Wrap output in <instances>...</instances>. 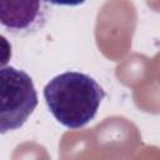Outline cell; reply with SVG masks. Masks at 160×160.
Here are the masks:
<instances>
[{"instance_id":"4","label":"cell","mask_w":160,"mask_h":160,"mask_svg":"<svg viewBox=\"0 0 160 160\" xmlns=\"http://www.w3.org/2000/svg\"><path fill=\"white\" fill-rule=\"evenodd\" d=\"M45 1L58 6H79L84 4L86 0H45Z\"/></svg>"},{"instance_id":"1","label":"cell","mask_w":160,"mask_h":160,"mask_svg":"<svg viewBox=\"0 0 160 160\" xmlns=\"http://www.w3.org/2000/svg\"><path fill=\"white\" fill-rule=\"evenodd\" d=\"M105 91L88 74L65 71L54 76L44 88L45 102L52 116L65 128L78 130L96 115Z\"/></svg>"},{"instance_id":"2","label":"cell","mask_w":160,"mask_h":160,"mask_svg":"<svg viewBox=\"0 0 160 160\" xmlns=\"http://www.w3.org/2000/svg\"><path fill=\"white\" fill-rule=\"evenodd\" d=\"M38 106V94L30 75L14 66L0 70L1 134L20 129Z\"/></svg>"},{"instance_id":"3","label":"cell","mask_w":160,"mask_h":160,"mask_svg":"<svg viewBox=\"0 0 160 160\" xmlns=\"http://www.w3.org/2000/svg\"><path fill=\"white\" fill-rule=\"evenodd\" d=\"M45 2V0H0L2 28L15 35L35 32L46 21Z\"/></svg>"}]
</instances>
